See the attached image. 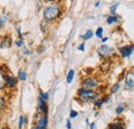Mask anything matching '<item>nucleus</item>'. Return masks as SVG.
Wrapping results in <instances>:
<instances>
[{
  "mask_svg": "<svg viewBox=\"0 0 134 129\" xmlns=\"http://www.w3.org/2000/svg\"><path fill=\"white\" fill-rule=\"evenodd\" d=\"M66 127H67V129H71V122H70V119H68V120H67Z\"/></svg>",
  "mask_w": 134,
  "mask_h": 129,
  "instance_id": "obj_27",
  "label": "nucleus"
},
{
  "mask_svg": "<svg viewBox=\"0 0 134 129\" xmlns=\"http://www.w3.org/2000/svg\"><path fill=\"white\" fill-rule=\"evenodd\" d=\"M119 51H120V54H121L122 57H124V58H129V57L132 55V52H133V45L122 47V48L119 49Z\"/></svg>",
  "mask_w": 134,
  "mask_h": 129,
  "instance_id": "obj_5",
  "label": "nucleus"
},
{
  "mask_svg": "<svg viewBox=\"0 0 134 129\" xmlns=\"http://www.w3.org/2000/svg\"><path fill=\"white\" fill-rule=\"evenodd\" d=\"M125 82H126V87L127 88H133L134 86V74L133 71H130L126 74V78H125Z\"/></svg>",
  "mask_w": 134,
  "mask_h": 129,
  "instance_id": "obj_6",
  "label": "nucleus"
},
{
  "mask_svg": "<svg viewBox=\"0 0 134 129\" xmlns=\"http://www.w3.org/2000/svg\"><path fill=\"white\" fill-rule=\"evenodd\" d=\"M39 97H40L41 99H43L44 101H47V100L49 99V93H47V92H42V91H41V92H40V96Z\"/></svg>",
  "mask_w": 134,
  "mask_h": 129,
  "instance_id": "obj_20",
  "label": "nucleus"
},
{
  "mask_svg": "<svg viewBox=\"0 0 134 129\" xmlns=\"http://www.w3.org/2000/svg\"><path fill=\"white\" fill-rule=\"evenodd\" d=\"M36 126L38 127L39 129H47L48 128V116H42L39 118Z\"/></svg>",
  "mask_w": 134,
  "mask_h": 129,
  "instance_id": "obj_7",
  "label": "nucleus"
},
{
  "mask_svg": "<svg viewBox=\"0 0 134 129\" xmlns=\"http://www.w3.org/2000/svg\"><path fill=\"white\" fill-rule=\"evenodd\" d=\"M93 35H94V32L92 30H88L84 35H82V38L85 39V40H88V39H91L93 37Z\"/></svg>",
  "mask_w": 134,
  "mask_h": 129,
  "instance_id": "obj_14",
  "label": "nucleus"
},
{
  "mask_svg": "<svg viewBox=\"0 0 134 129\" xmlns=\"http://www.w3.org/2000/svg\"><path fill=\"white\" fill-rule=\"evenodd\" d=\"M97 54L100 56L101 58H106V57H110L113 55H115V49L109 47V46H101L97 49Z\"/></svg>",
  "mask_w": 134,
  "mask_h": 129,
  "instance_id": "obj_3",
  "label": "nucleus"
},
{
  "mask_svg": "<svg viewBox=\"0 0 134 129\" xmlns=\"http://www.w3.org/2000/svg\"><path fill=\"white\" fill-rule=\"evenodd\" d=\"M90 128H91V129H94V128H95V123H92V124L90 125Z\"/></svg>",
  "mask_w": 134,
  "mask_h": 129,
  "instance_id": "obj_29",
  "label": "nucleus"
},
{
  "mask_svg": "<svg viewBox=\"0 0 134 129\" xmlns=\"http://www.w3.org/2000/svg\"><path fill=\"white\" fill-rule=\"evenodd\" d=\"M73 78H74V70L73 69H70L68 71V74H67V79H66L67 83L70 84L71 82L73 81Z\"/></svg>",
  "mask_w": 134,
  "mask_h": 129,
  "instance_id": "obj_15",
  "label": "nucleus"
},
{
  "mask_svg": "<svg viewBox=\"0 0 134 129\" xmlns=\"http://www.w3.org/2000/svg\"><path fill=\"white\" fill-rule=\"evenodd\" d=\"M99 4H100V1H97V2L95 3V7H98V6H99Z\"/></svg>",
  "mask_w": 134,
  "mask_h": 129,
  "instance_id": "obj_30",
  "label": "nucleus"
},
{
  "mask_svg": "<svg viewBox=\"0 0 134 129\" xmlns=\"http://www.w3.org/2000/svg\"><path fill=\"white\" fill-rule=\"evenodd\" d=\"M77 49H79V51H85V44L84 42H83V44H81Z\"/></svg>",
  "mask_w": 134,
  "mask_h": 129,
  "instance_id": "obj_28",
  "label": "nucleus"
},
{
  "mask_svg": "<svg viewBox=\"0 0 134 129\" xmlns=\"http://www.w3.org/2000/svg\"><path fill=\"white\" fill-rule=\"evenodd\" d=\"M18 78H19V80L22 82L26 81V79H27V73H26V71H24V70H19V72H18Z\"/></svg>",
  "mask_w": 134,
  "mask_h": 129,
  "instance_id": "obj_12",
  "label": "nucleus"
},
{
  "mask_svg": "<svg viewBox=\"0 0 134 129\" xmlns=\"http://www.w3.org/2000/svg\"><path fill=\"white\" fill-rule=\"evenodd\" d=\"M118 6H119V3H116V4H114V6H111V8H110V13H111V16H114V15L116 14V9H117Z\"/></svg>",
  "mask_w": 134,
  "mask_h": 129,
  "instance_id": "obj_24",
  "label": "nucleus"
},
{
  "mask_svg": "<svg viewBox=\"0 0 134 129\" xmlns=\"http://www.w3.org/2000/svg\"><path fill=\"white\" fill-rule=\"evenodd\" d=\"M5 87V74L0 71V89H3Z\"/></svg>",
  "mask_w": 134,
  "mask_h": 129,
  "instance_id": "obj_16",
  "label": "nucleus"
},
{
  "mask_svg": "<svg viewBox=\"0 0 134 129\" xmlns=\"http://www.w3.org/2000/svg\"><path fill=\"white\" fill-rule=\"evenodd\" d=\"M23 44H24V41H23V39H21V38L16 41V45H17V47H19V48L23 47Z\"/></svg>",
  "mask_w": 134,
  "mask_h": 129,
  "instance_id": "obj_26",
  "label": "nucleus"
},
{
  "mask_svg": "<svg viewBox=\"0 0 134 129\" xmlns=\"http://www.w3.org/2000/svg\"><path fill=\"white\" fill-rule=\"evenodd\" d=\"M86 123H87V125H89V119H86Z\"/></svg>",
  "mask_w": 134,
  "mask_h": 129,
  "instance_id": "obj_33",
  "label": "nucleus"
},
{
  "mask_svg": "<svg viewBox=\"0 0 134 129\" xmlns=\"http://www.w3.org/2000/svg\"><path fill=\"white\" fill-rule=\"evenodd\" d=\"M102 33H103V28H102V27H99V28L96 30V36L101 38V37H102Z\"/></svg>",
  "mask_w": 134,
  "mask_h": 129,
  "instance_id": "obj_23",
  "label": "nucleus"
},
{
  "mask_svg": "<svg viewBox=\"0 0 134 129\" xmlns=\"http://www.w3.org/2000/svg\"><path fill=\"white\" fill-rule=\"evenodd\" d=\"M108 129H125V128H124V125L122 123H111V124H109Z\"/></svg>",
  "mask_w": 134,
  "mask_h": 129,
  "instance_id": "obj_13",
  "label": "nucleus"
},
{
  "mask_svg": "<svg viewBox=\"0 0 134 129\" xmlns=\"http://www.w3.org/2000/svg\"><path fill=\"white\" fill-rule=\"evenodd\" d=\"M59 14H60V7H59L58 4H53V5L46 7L44 12H43V16H44L46 21L56 20L59 16Z\"/></svg>",
  "mask_w": 134,
  "mask_h": 129,
  "instance_id": "obj_1",
  "label": "nucleus"
},
{
  "mask_svg": "<svg viewBox=\"0 0 134 129\" xmlns=\"http://www.w3.org/2000/svg\"><path fill=\"white\" fill-rule=\"evenodd\" d=\"M77 95L80 97V99L84 102H90L93 101L97 98V93L93 90H88L85 88H81L77 92Z\"/></svg>",
  "mask_w": 134,
  "mask_h": 129,
  "instance_id": "obj_2",
  "label": "nucleus"
},
{
  "mask_svg": "<svg viewBox=\"0 0 134 129\" xmlns=\"http://www.w3.org/2000/svg\"><path fill=\"white\" fill-rule=\"evenodd\" d=\"M38 110L39 112L42 114L48 113V105H47V101H44L43 99H41L40 97L38 98Z\"/></svg>",
  "mask_w": 134,
  "mask_h": 129,
  "instance_id": "obj_8",
  "label": "nucleus"
},
{
  "mask_svg": "<svg viewBox=\"0 0 134 129\" xmlns=\"http://www.w3.org/2000/svg\"><path fill=\"white\" fill-rule=\"evenodd\" d=\"M24 123H25V117L24 116H21L20 117V120H19V129L23 128Z\"/></svg>",
  "mask_w": 134,
  "mask_h": 129,
  "instance_id": "obj_19",
  "label": "nucleus"
},
{
  "mask_svg": "<svg viewBox=\"0 0 134 129\" xmlns=\"http://www.w3.org/2000/svg\"><path fill=\"white\" fill-rule=\"evenodd\" d=\"M17 85V81L14 77L12 76H5V86H7L8 88H14Z\"/></svg>",
  "mask_w": 134,
  "mask_h": 129,
  "instance_id": "obj_9",
  "label": "nucleus"
},
{
  "mask_svg": "<svg viewBox=\"0 0 134 129\" xmlns=\"http://www.w3.org/2000/svg\"><path fill=\"white\" fill-rule=\"evenodd\" d=\"M10 44H12L10 38H9L8 36H6V37L1 41L0 47H1V48H8V47H10Z\"/></svg>",
  "mask_w": 134,
  "mask_h": 129,
  "instance_id": "obj_10",
  "label": "nucleus"
},
{
  "mask_svg": "<svg viewBox=\"0 0 134 129\" xmlns=\"http://www.w3.org/2000/svg\"><path fill=\"white\" fill-rule=\"evenodd\" d=\"M124 109H125V105L124 104H121V105H119L117 108V110H116V113L118 115H120V114H122L124 112Z\"/></svg>",
  "mask_w": 134,
  "mask_h": 129,
  "instance_id": "obj_21",
  "label": "nucleus"
},
{
  "mask_svg": "<svg viewBox=\"0 0 134 129\" xmlns=\"http://www.w3.org/2000/svg\"><path fill=\"white\" fill-rule=\"evenodd\" d=\"M8 19H7V16H2L0 18V28H2L6 23H7Z\"/></svg>",
  "mask_w": 134,
  "mask_h": 129,
  "instance_id": "obj_18",
  "label": "nucleus"
},
{
  "mask_svg": "<svg viewBox=\"0 0 134 129\" xmlns=\"http://www.w3.org/2000/svg\"><path fill=\"white\" fill-rule=\"evenodd\" d=\"M32 129H39V128H38V127H37V126H36V125H34L33 127H32Z\"/></svg>",
  "mask_w": 134,
  "mask_h": 129,
  "instance_id": "obj_32",
  "label": "nucleus"
},
{
  "mask_svg": "<svg viewBox=\"0 0 134 129\" xmlns=\"http://www.w3.org/2000/svg\"><path fill=\"white\" fill-rule=\"evenodd\" d=\"M77 115H79L77 112H75V111H73V110L70 111V118H71V119H72V118H76Z\"/></svg>",
  "mask_w": 134,
  "mask_h": 129,
  "instance_id": "obj_25",
  "label": "nucleus"
},
{
  "mask_svg": "<svg viewBox=\"0 0 134 129\" xmlns=\"http://www.w3.org/2000/svg\"><path fill=\"white\" fill-rule=\"evenodd\" d=\"M82 85H83V88H85V89L93 90V89L98 87V81L93 79V78H86L82 82Z\"/></svg>",
  "mask_w": 134,
  "mask_h": 129,
  "instance_id": "obj_4",
  "label": "nucleus"
},
{
  "mask_svg": "<svg viewBox=\"0 0 134 129\" xmlns=\"http://www.w3.org/2000/svg\"><path fill=\"white\" fill-rule=\"evenodd\" d=\"M106 22H107L108 25H111V24H114V23H117V22H119V17L116 16V15L108 17L107 20H106Z\"/></svg>",
  "mask_w": 134,
  "mask_h": 129,
  "instance_id": "obj_11",
  "label": "nucleus"
},
{
  "mask_svg": "<svg viewBox=\"0 0 134 129\" xmlns=\"http://www.w3.org/2000/svg\"><path fill=\"white\" fill-rule=\"evenodd\" d=\"M105 102V99L104 98H101V99H97V100H95L94 101V105L96 106V108H100L101 105L103 104Z\"/></svg>",
  "mask_w": 134,
  "mask_h": 129,
  "instance_id": "obj_17",
  "label": "nucleus"
},
{
  "mask_svg": "<svg viewBox=\"0 0 134 129\" xmlns=\"http://www.w3.org/2000/svg\"><path fill=\"white\" fill-rule=\"evenodd\" d=\"M120 87H121L120 83H117V84H115V85H114V87L111 88V93H116L118 90L120 89Z\"/></svg>",
  "mask_w": 134,
  "mask_h": 129,
  "instance_id": "obj_22",
  "label": "nucleus"
},
{
  "mask_svg": "<svg viewBox=\"0 0 134 129\" xmlns=\"http://www.w3.org/2000/svg\"><path fill=\"white\" fill-rule=\"evenodd\" d=\"M105 41H107V37H104V38H102V42H105Z\"/></svg>",
  "mask_w": 134,
  "mask_h": 129,
  "instance_id": "obj_31",
  "label": "nucleus"
}]
</instances>
